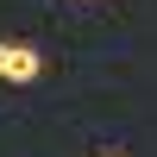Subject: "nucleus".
I'll list each match as a JSON object with an SVG mask.
<instances>
[{"instance_id":"nucleus-2","label":"nucleus","mask_w":157,"mask_h":157,"mask_svg":"<svg viewBox=\"0 0 157 157\" xmlns=\"http://www.w3.org/2000/svg\"><path fill=\"white\" fill-rule=\"evenodd\" d=\"M101 157H120V151H101Z\"/></svg>"},{"instance_id":"nucleus-1","label":"nucleus","mask_w":157,"mask_h":157,"mask_svg":"<svg viewBox=\"0 0 157 157\" xmlns=\"http://www.w3.org/2000/svg\"><path fill=\"white\" fill-rule=\"evenodd\" d=\"M44 75V50L25 44V38H0V82H38Z\"/></svg>"}]
</instances>
